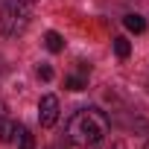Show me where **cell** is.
I'll return each instance as SVG.
<instances>
[{"label": "cell", "mask_w": 149, "mask_h": 149, "mask_svg": "<svg viewBox=\"0 0 149 149\" xmlns=\"http://www.w3.org/2000/svg\"><path fill=\"white\" fill-rule=\"evenodd\" d=\"M123 24H126V29L134 32V35L146 32V21H143V15H137V12H129V15L123 18Z\"/></svg>", "instance_id": "obj_4"}, {"label": "cell", "mask_w": 149, "mask_h": 149, "mask_svg": "<svg viewBox=\"0 0 149 149\" xmlns=\"http://www.w3.org/2000/svg\"><path fill=\"white\" fill-rule=\"evenodd\" d=\"M143 149H149V140H146V143H143Z\"/></svg>", "instance_id": "obj_13"}, {"label": "cell", "mask_w": 149, "mask_h": 149, "mask_svg": "<svg viewBox=\"0 0 149 149\" xmlns=\"http://www.w3.org/2000/svg\"><path fill=\"white\" fill-rule=\"evenodd\" d=\"M114 53H117L120 58H129V53H132V44H129V38L117 35V38H114Z\"/></svg>", "instance_id": "obj_8"}, {"label": "cell", "mask_w": 149, "mask_h": 149, "mask_svg": "<svg viewBox=\"0 0 149 149\" xmlns=\"http://www.w3.org/2000/svg\"><path fill=\"white\" fill-rule=\"evenodd\" d=\"M50 149H61V146H50Z\"/></svg>", "instance_id": "obj_15"}, {"label": "cell", "mask_w": 149, "mask_h": 149, "mask_svg": "<svg viewBox=\"0 0 149 149\" xmlns=\"http://www.w3.org/2000/svg\"><path fill=\"white\" fill-rule=\"evenodd\" d=\"M105 149H126V143H120V140H114L111 146H105Z\"/></svg>", "instance_id": "obj_12"}, {"label": "cell", "mask_w": 149, "mask_h": 149, "mask_svg": "<svg viewBox=\"0 0 149 149\" xmlns=\"http://www.w3.org/2000/svg\"><path fill=\"white\" fill-rule=\"evenodd\" d=\"M38 79H44V82L53 79V67H50V64H41V67H38Z\"/></svg>", "instance_id": "obj_10"}, {"label": "cell", "mask_w": 149, "mask_h": 149, "mask_svg": "<svg viewBox=\"0 0 149 149\" xmlns=\"http://www.w3.org/2000/svg\"><path fill=\"white\" fill-rule=\"evenodd\" d=\"M64 85H67L70 91H82V88H85V79H82V76H67Z\"/></svg>", "instance_id": "obj_9"}, {"label": "cell", "mask_w": 149, "mask_h": 149, "mask_svg": "<svg viewBox=\"0 0 149 149\" xmlns=\"http://www.w3.org/2000/svg\"><path fill=\"white\" fill-rule=\"evenodd\" d=\"M24 3H35V0H24Z\"/></svg>", "instance_id": "obj_14"}, {"label": "cell", "mask_w": 149, "mask_h": 149, "mask_svg": "<svg viewBox=\"0 0 149 149\" xmlns=\"http://www.w3.org/2000/svg\"><path fill=\"white\" fill-rule=\"evenodd\" d=\"M108 129H111V123H108V117H105V111H100V108H79L76 114H73L70 120H67V140L73 143V146H79V149H94V146H100L105 137H108Z\"/></svg>", "instance_id": "obj_1"}, {"label": "cell", "mask_w": 149, "mask_h": 149, "mask_svg": "<svg viewBox=\"0 0 149 149\" xmlns=\"http://www.w3.org/2000/svg\"><path fill=\"white\" fill-rule=\"evenodd\" d=\"M29 26V9L24 0H0V32L15 38Z\"/></svg>", "instance_id": "obj_2"}, {"label": "cell", "mask_w": 149, "mask_h": 149, "mask_svg": "<svg viewBox=\"0 0 149 149\" xmlns=\"http://www.w3.org/2000/svg\"><path fill=\"white\" fill-rule=\"evenodd\" d=\"M18 126H21V123H15V120H3V123H0V140H3V143H12L15 134H18Z\"/></svg>", "instance_id": "obj_6"}, {"label": "cell", "mask_w": 149, "mask_h": 149, "mask_svg": "<svg viewBox=\"0 0 149 149\" xmlns=\"http://www.w3.org/2000/svg\"><path fill=\"white\" fill-rule=\"evenodd\" d=\"M15 143H18V149H35V137L29 134V129H26V126H18Z\"/></svg>", "instance_id": "obj_5"}, {"label": "cell", "mask_w": 149, "mask_h": 149, "mask_svg": "<svg viewBox=\"0 0 149 149\" xmlns=\"http://www.w3.org/2000/svg\"><path fill=\"white\" fill-rule=\"evenodd\" d=\"M3 120H9V117H6V105H3V100H0V123H3Z\"/></svg>", "instance_id": "obj_11"}, {"label": "cell", "mask_w": 149, "mask_h": 149, "mask_svg": "<svg viewBox=\"0 0 149 149\" xmlns=\"http://www.w3.org/2000/svg\"><path fill=\"white\" fill-rule=\"evenodd\" d=\"M44 47H47L50 53H61V50H64V38H61L58 32H53V29H50V32L44 35Z\"/></svg>", "instance_id": "obj_7"}, {"label": "cell", "mask_w": 149, "mask_h": 149, "mask_svg": "<svg viewBox=\"0 0 149 149\" xmlns=\"http://www.w3.org/2000/svg\"><path fill=\"white\" fill-rule=\"evenodd\" d=\"M58 97H53V94H47V97H41V102H38V123L44 126V129H50V126H56V120H58Z\"/></svg>", "instance_id": "obj_3"}]
</instances>
